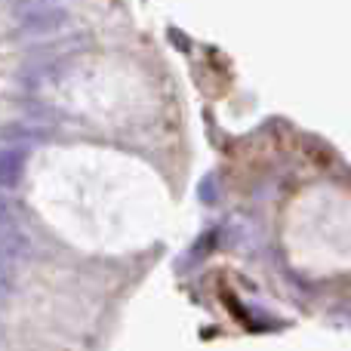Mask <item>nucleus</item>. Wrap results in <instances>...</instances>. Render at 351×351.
<instances>
[{
	"label": "nucleus",
	"mask_w": 351,
	"mask_h": 351,
	"mask_svg": "<svg viewBox=\"0 0 351 351\" xmlns=\"http://www.w3.org/2000/svg\"><path fill=\"white\" fill-rule=\"evenodd\" d=\"M6 302V287H0V305Z\"/></svg>",
	"instance_id": "nucleus-6"
},
{
	"label": "nucleus",
	"mask_w": 351,
	"mask_h": 351,
	"mask_svg": "<svg viewBox=\"0 0 351 351\" xmlns=\"http://www.w3.org/2000/svg\"><path fill=\"white\" fill-rule=\"evenodd\" d=\"M62 22V10L56 6H31L28 19H25V31H49Z\"/></svg>",
	"instance_id": "nucleus-2"
},
{
	"label": "nucleus",
	"mask_w": 351,
	"mask_h": 351,
	"mask_svg": "<svg viewBox=\"0 0 351 351\" xmlns=\"http://www.w3.org/2000/svg\"><path fill=\"white\" fill-rule=\"evenodd\" d=\"M0 287H10V265L3 256H0Z\"/></svg>",
	"instance_id": "nucleus-5"
},
{
	"label": "nucleus",
	"mask_w": 351,
	"mask_h": 351,
	"mask_svg": "<svg viewBox=\"0 0 351 351\" xmlns=\"http://www.w3.org/2000/svg\"><path fill=\"white\" fill-rule=\"evenodd\" d=\"M25 164H28V152L25 148H0V188L10 191L22 182Z\"/></svg>",
	"instance_id": "nucleus-1"
},
{
	"label": "nucleus",
	"mask_w": 351,
	"mask_h": 351,
	"mask_svg": "<svg viewBox=\"0 0 351 351\" xmlns=\"http://www.w3.org/2000/svg\"><path fill=\"white\" fill-rule=\"evenodd\" d=\"M10 231H19V213L12 206V200L6 194H0V237L10 234Z\"/></svg>",
	"instance_id": "nucleus-3"
},
{
	"label": "nucleus",
	"mask_w": 351,
	"mask_h": 351,
	"mask_svg": "<svg viewBox=\"0 0 351 351\" xmlns=\"http://www.w3.org/2000/svg\"><path fill=\"white\" fill-rule=\"evenodd\" d=\"M200 197H204L206 204H213V200H216V182H213V176H206V179L200 182Z\"/></svg>",
	"instance_id": "nucleus-4"
}]
</instances>
